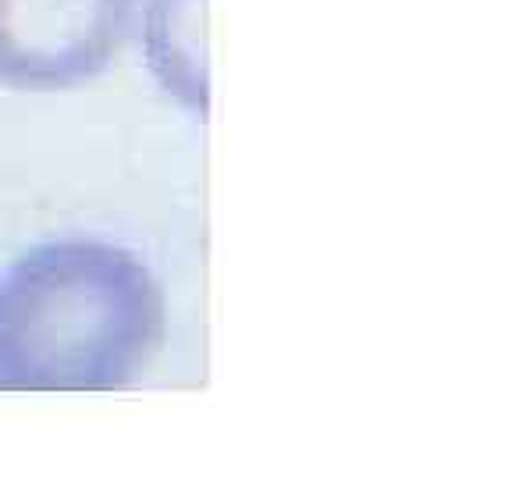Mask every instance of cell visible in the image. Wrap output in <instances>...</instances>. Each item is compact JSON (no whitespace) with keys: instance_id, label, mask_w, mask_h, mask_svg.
<instances>
[{"instance_id":"obj_1","label":"cell","mask_w":512,"mask_h":480,"mask_svg":"<svg viewBox=\"0 0 512 480\" xmlns=\"http://www.w3.org/2000/svg\"><path fill=\"white\" fill-rule=\"evenodd\" d=\"M164 338V296L139 256L47 242L0 278V392H111Z\"/></svg>"},{"instance_id":"obj_2","label":"cell","mask_w":512,"mask_h":480,"mask_svg":"<svg viewBox=\"0 0 512 480\" xmlns=\"http://www.w3.org/2000/svg\"><path fill=\"white\" fill-rule=\"evenodd\" d=\"M136 0H0V82L68 89L111 64Z\"/></svg>"}]
</instances>
